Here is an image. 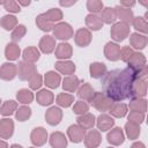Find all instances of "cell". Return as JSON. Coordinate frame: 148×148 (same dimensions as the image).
<instances>
[{
	"label": "cell",
	"instance_id": "603a6c76",
	"mask_svg": "<svg viewBox=\"0 0 148 148\" xmlns=\"http://www.w3.org/2000/svg\"><path fill=\"white\" fill-rule=\"evenodd\" d=\"M18 54H20V49H18L17 45H15V44H8L7 45V47H6V57L8 59H12V60L17 59Z\"/></svg>",
	"mask_w": 148,
	"mask_h": 148
},
{
	"label": "cell",
	"instance_id": "8992f818",
	"mask_svg": "<svg viewBox=\"0 0 148 148\" xmlns=\"http://www.w3.org/2000/svg\"><path fill=\"white\" fill-rule=\"evenodd\" d=\"M105 54L106 58L110 60H117L120 57V49L118 45L113 44V43H108L106 47H105Z\"/></svg>",
	"mask_w": 148,
	"mask_h": 148
},
{
	"label": "cell",
	"instance_id": "7402d4cb",
	"mask_svg": "<svg viewBox=\"0 0 148 148\" xmlns=\"http://www.w3.org/2000/svg\"><path fill=\"white\" fill-rule=\"evenodd\" d=\"M146 37L145 36H140L138 34H133L131 37V43L135 49H143L146 45Z\"/></svg>",
	"mask_w": 148,
	"mask_h": 148
},
{
	"label": "cell",
	"instance_id": "2e32d148",
	"mask_svg": "<svg viewBox=\"0 0 148 148\" xmlns=\"http://www.w3.org/2000/svg\"><path fill=\"white\" fill-rule=\"evenodd\" d=\"M54 47V40L51 36H45L40 40V49L45 53H50Z\"/></svg>",
	"mask_w": 148,
	"mask_h": 148
},
{
	"label": "cell",
	"instance_id": "ba28073f",
	"mask_svg": "<svg viewBox=\"0 0 148 148\" xmlns=\"http://www.w3.org/2000/svg\"><path fill=\"white\" fill-rule=\"evenodd\" d=\"M83 134H84V130H82L76 125H72L68 128V135L73 142H80L83 139Z\"/></svg>",
	"mask_w": 148,
	"mask_h": 148
},
{
	"label": "cell",
	"instance_id": "6da1fadb",
	"mask_svg": "<svg viewBox=\"0 0 148 148\" xmlns=\"http://www.w3.org/2000/svg\"><path fill=\"white\" fill-rule=\"evenodd\" d=\"M146 67L142 71H136L131 66L124 69H113L104 74L102 80V86L104 94L111 101H123L126 98H132L133 83L138 76L146 74Z\"/></svg>",
	"mask_w": 148,
	"mask_h": 148
},
{
	"label": "cell",
	"instance_id": "c3c4849f",
	"mask_svg": "<svg viewBox=\"0 0 148 148\" xmlns=\"http://www.w3.org/2000/svg\"><path fill=\"white\" fill-rule=\"evenodd\" d=\"M0 148H7V145L3 141H0Z\"/></svg>",
	"mask_w": 148,
	"mask_h": 148
},
{
	"label": "cell",
	"instance_id": "83f0119b",
	"mask_svg": "<svg viewBox=\"0 0 148 148\" xmlns=\"http://www.w3.org/2000/svg\"><path fill=\"white\" fill-rule=\"evenodd\" d=\"M17 98L21 103H30L34 98V95L28 90V89H22L17 94Z\"/></svg>",
	"mask_w": 148,
	"mask_h": 148
},
{
	"label": "cell",
	"instance_id": "d6986e66",
	"mask_svg": "<svg viewBox=\"0 0 148 148\" xmlns=\"http://www.w3.org/2000/svg\"><path fill=\"white\" fill-rule=\"evenodd\" d=\"M60 81V76L56 74L54 72H49L45 75V83L51 88H57Z\"/></svg>",
	"mask_w": 148,
	"mask_h": 148
},
{
	"label": "cell",
	"instance_id": "e575fe53",
	"mask_svg": "<svg viewBox=\"0 0 148 148\" xmlns=\"http://www.w3.org/2000/svg\"><path fill=\"white\" fill-rule=\"evenodd\" d=\"M31 114V110L29 108H25V106H22L18 109L17 113H16V117L20 121H24L27 118H29Z\"/></svg>",
	"mask_w": 148,
	"mask_h": 148
},
{
	"label": "cell",
	"instance_id": "f1b7e54d",
	"mask_svg": "<svg viewBox=\"0 0 148 148\" xmlns=\"http://www.w3.org/2000/svg\"><path fill=\"white\" fill-rule=\"evenodd\" d=\"M126 130H127V134L131 139H135L140 133V128L138 127V125L132 121L126 124Z\"/></svg>",
	"mask_w": 148,
	"mask_h": 148
},
{
	"label": "cell",
	"instance_id": "d6a6232c",
	"mask_svg": "<svg viewBox=\"0 0 148 148\" xmlns=\"http://www.w3.org/2000/svg\"><path fill=\"white\" fill-rule=\"evenodd\" d=\"M50 22H52V21H58V20H60L61 17H62V14H61V12L60 10H58V9H51V10H49L47 13H45V14H43Z\"/></svg>",
	"mask_w": 148,
	"mask_h": 148
},
{
	"label": "cell",
	"instance_id": "f6af8a7d",
	"mask_svg": "<svg viewBox=\"0 0 148 148\" xmlns=\"http://www.w3.org/2000/svg\"><path fill=\"white\" fill-rule=\"evenodd\" d=\"M128 119H130V121H132V123H141L142 121V119H143V114L141 113V114H139V112L138 111H133L130 116H128Z\"/></svg>",
	"mask_w": 148,
	"mask_h": 148
},
{
	"label": "cell",
	"instance_id": "7bdbcfd3",
	"mask_svg": "<svg viewBox=\"0 0 148 148\" xmlns=\"http://www.w3.org/2000/svg\"><path fill=\"white\" fill-rule=\"evenodd\" d=\"M3 5H5L6 10H8V12H14V13H16V12H20V10H21V9H20V6H18L17 2H15V1L3 2Z\"/></svg>",
	"mask_w": 148,
	"mask_h": 148
},
{
	"label": "cell",
	"instance_id": "bcb514c9",
	"mask_svg": "<svg viewBox=\"0 0 148 148\" xmlns=\"http://www.w3.org/2000/svg\"><path fill=\"white\" fill-rule=\"evenodd\" d=\"M133 51L127 46V47H125L123 51H121V53H120V56H121V59L123 60H125V61H128L130 60V58L133 56Z\"/></svg>",
	"mask_w": 148,
	"mask_h": 148
},
{
	"label": "cell",
	"instance_id": "7a4b0ae2",
	"mask_svg": "<svg viewBox=\"0 0 148 148\" xmlns=\"http://www.w3.org/2000/svg\"><path fill=\"white\" fill-rule=\"evenodd\" d=\"M128 34V27L126 23H117L111 30V35L116 40H123Z\"/></svg>",
	"mask_w": 148,
	"mask_h": 148
},
{
	"label": "cell",
	"instance_id": "74e56055",
	"mask_svg": "<svg viewBox=\"0 0 148 148\" xmlns=\"http://www.w3.org/2000/svg\"><path fill=\"white\" fill-rule=\"evenodd\" d=\"M133 23H134V27L138 30H141L143 32L147 31V22H146V20L143 17H136V18H134Z\"/></svg>",
	"mask_w": 148,
	"mask_h": 148
},
{
	"label": "cell",
	"instance_id": "d590c367",
	"mask_svg": "<svg viewBox=\"0 0 148 148\" xmlns=\"http://www.w3.org/2000/svg\"><path fill=\"white\" fill-rule=\"evenodd\" d=\"M79 96L81 98H86V99L91 101V98H92V90L90 89V87L88 84H86V86H83L79 90Z\"/></svg>",
	"mask_w": 148,
	"mask_h": 148
},
{
	"label": "cell",
	"instance_id": "836d02e7",
	"mask_svg": "<svg viewBox=\"0 0 148 148\" xmlns=\"http://www.w3.org/2000/svg\"><path fill=\"white\" fill-rule=\"evenodd\" d=\"M57 102H58V104H60L61 106H66V108H67V106H69V105L72 104L73 97H72L71 95H67V94H61V95L58 96Z\"/></svg>",
	"mask_w": 148,
	"mask_h": 148
},
{
	"label": "cell",
	"instance_id": "7dc6e473",
	"mask_svg": "<svg viewBox=\"0 0 148 148\" xmlns=\"http://www.w3.org/2000/svg\"><path fill=\"white\" fill-rule=\"evenodd\" d=\"M132 148H145V146L141 143V142H138V143H134L132 146Z\"/></svg>",
	"mask_w": 148,
	"mask_h": 148
},
{
	"label": "cell",
	"instance_id": "8fae6325",
	"mask_svg": "<svg viewBox=\"0 0 148 148\" xmlns=\"http://www.w3.org/2000/svg\"><path fill=\"white\" fill-rule=\"evenodd\" d=\"M51 146L53 148H65L67 146L66 138L61 133H53L51 135Z\"/></svg>",
	"mask_w": 148,
	"mask_h": 148
},
{
	"label": "cell",
	"instance_id": "484cf974",
	"mask_svg": "<svg viewBox=\"0 0 148 148\" xmlns=\"http://www.w3.org/2000/svg\"><path fill=\"white\" fill-rule=\"evenodd\" d=\"M79 84V80L75 76H69L67 79H65L64 81V89L68 90V91H74L76 89Z\"/></svg>",
	"mask_w": 148,
	"mask_h": 148
},
{
	"label": "cell",
	"instance_id": "681fc988",
	"mask_svg": "<svg viewBox=\"0 0 148 148\" xmlns=\"http://www.w3.org/2000/svg\"><path fill=\"white\" fill-rule=\"evenodd\" d=\"M12 148H22L21 146H18V145H13L12 146Z\"/></svg>",
	"mask_w": 148,
	"mask_h": 148
},
{
	"label": "cell",
	"instance_id": "277c9868",
	"mask_svg": "<svg viewBox=\"0 0 148 148\" xmlns=\"http://www.w3.org/2000/svg\"><path fill=\"white\" fill-rule=\"evenodd\" d=\"M46 119H47V123L51 124V125H57L59 124L60 119H61V111L58 109V108H51L46 114H45Z\"/></svg>",
	"mask_w": 148,
	"mask_h": 148
},
{
	"label": "cell",
	"instance_id": "8d00e7d4",
	"mask_svg": "<svg viewBox=\"0 0 148 148\" xmlns=\"http://www.w3.org/2000/svg\"><path fill=\"white\" fill-rule=\"evenodd\" d=\"M116 12L112 9V8H105L104 9V13H103V18L106 23H111L116 20Z\"/></svg>",
	"mask_w": 148,
	"mask_h": 148
},
{
	"label": "cell",
	"instance_id": "60d3db41",
	"mask_svg": "<svg viewBox=\"0 0 148 148\" xmlns=\"http://www.w3.org/2000/svg\"><path fill=\"white\" fill-rule=\"evenodd\" d=\"M87 6H88V9H89L90 12L97 13V12H99V10L102 9L103 3H102L101 1H88Z\"/></svg>",
	"mask_w": 148,
	"mask_h": 148
},
{
	"label": "cell",
	"instance_id": "9c48e42d",
	"mask_svg": "<svg viewBox=\"0 0 148 148\" xmlns=\"http://www.w3.org/2000/svg\"><path fill=\"white\" fill-rule=\"evenodd\" d=\"M46 140V132L44 128L42 127H38V128H35V131L32 132L31 134V141L35 143V145H43Z\"/></svg>",
	"mask_w": 148,
	"mask_h": 148
},
{
	"label": "cell",
	"instance_id": "e0dca14e",
	"mask_svg": "<svg viewBox=\"0 0 148 148\" xmlns=\"http://www.w3.org/2000/svg\"><path fill=\"white\" fill-rule=\"evenodd\" d=\"M94 120H95V117L92 114H89V113L77 118V123L83 127V130L84 128H91L94 126V123H95Z\"/></svg>",
	"mask_w": 148,
	"mask_h": 148
},
{
	"label": "cell",
	"instance_id": "cb8c5ba5",
	"mask_svg": "<svg viewBox=\"0 0 148 148\" xmlns=\"http://www.w3.org/2000/svg\"><path fill=\"white\" fill-rule=\"evenodd\" d=\"M110 112L116 117H124L126 114V105L125 104H113L110 108Z\"/></svg>",
	"mask_w": 148,
	"mask_h": 148
},
{
	"label": "cell",
	"instance_id": "ab89813d",
	"mask_svg": "<svg viewBox=\"0 0 148 148\" xmlns=\"http://www.w3.org/2000/svg\"><path fill=\"white\" fill-rule=\"evenodd\" d=\"M24 32H25V28H24V25H18V27L16 28V30L13 32V35H12V39H13V40H20V39L22 38V36L24 35Z\"/></svg>",
	"mask_w": 148,
	"mask_h": 148
},
{
	"label": "cell",
	"instance_id": "4316f807",
	"mask_svg": "<svg viewBox=\"0 0 148 148\" xmlns=\"http://www.w3.org/2000/svg\"><path fill=\"white\" fill-rule=\"evenodd\" d=\"M87 24L90 27V29L98 30L102 25V21L99 20V17H97L95 15H88L87 16Z\"/></svg>",
	"mask_w": 148,
	"mask_h": 148
},
{
	"label": "cell",
	"instance_id": "ac0fdd59",
	"mask_svg": "<svg viewBox=\"0 0 148 148\" xmlns=\"http://www.w3.org/2000/svg\"><path fill=\"white\" fill-rule=\"evenodd\" d=\"M95 139H101L98 132L96 131H90L88 134H87V138H86V145L87 147L91 148V147H96L101 140H95Z\"/></svg>",
	"mask_w": 148,
	"mask_h": 148
},
{
	"label": "cell",
	"instance_id": "ffe728a7",
	"mask_svg": "<svg viewBox=\"0 0 148 148\" xmlns=\"http://www.w3.org/2000/svg\"><path fill=\"white\" fill-rule=\"evenodd\" d=\"M84 37H86V38H90V34H89V31L86 30V29H81V30H79V31L76 32V37H75L76 43H77L79 45H81V46H86V45L89 43V40L84 39Z\"/></svg>",
	"mask_w": 148,
	"mask_h": 148
},
{
	"label": "cell",
	"instance_id": "5b68a950",
	"mask_svg": "<svg viewBox=\"0 0 148 148\" xmlns=\"http://www.w3.org/2000/svg\"><path fill=\"white\" fill-rule=\"evenodd\" d=\"M13 121L10 119H2L0 121V136L8 138L13 134Z\"/></svg>",
	"mask_w": 148,
	"mask_h": 148
},
{
	"label": "cell",
	"instance_id": "30bf717a",
	"mask_svg": "<svg viewBox=\"0 0 148 148\" xmlns=\"http://www.w3.org/2000/svg\"><path fill=\"white\" fill-rule=\"evenodd\" d=\"M108 140H109V142H111L113 145L123 143V141H124V134H123L121 130L119 127H116L113 131H111L108 134Z\"/></svg>",
	"mask_w": 148,
	"mask_h": 148
},
{
	"label": "cell",
	"instance_id": "1f68e13d",
	"mask_svg": "<svg viewBox=\"0 0 148 148\" xmlns=\"http://www.w3.org/2000/svg\"><path fill=\"white\" fill-rule=\"evenodd\" d=\"M15 108H16V103H15L14 101H8V102H6V103L2 105L0 112H1L2 114H5V116H8V114H12V113H13V111H14Z\"/></svg>",
	"mask_w": 148,
	"mask_h": 148
},
{
	"label": "cell",
	"instance_id": "7c38bea8",
	"mask_svg": "<svg viewBox=\"0 0 148 148\" xmlns=\"http://www.w3.org/2000/svg\"><path fill=\"white\" fill-rule=\"evenodd\" d=\"M105 72H106V67H105L104 64L94 62V64H91V66H90V75H91L92 77H95V79L103 76V75L105 74Z\"/></svg>",
	"mask_w": 148,
	"mask_h": 148
},
{
	"label": "cell",
	"instance_id": "52a82bcc",
	"mask_svg": "<svg viewBox=\"0 0 148 148\" xmlns=\"http://www.w3.org/2000/svg\"><path fill=\"white\" fill-rule=\"evenodd\" d=\"M15 73H16V67L14 64H3V66L1 67L0 69V75L2 79L5 80H10L15 76Z\"/></svg>",
	"mask_w": 148,
	"mask_h": 148
},
{
	"label": "cell",
	"instance_id": "ee69618b",
	"mask_svg": "<svg viewBox=\"0 0 148 148\" xmlns=\"http://www.w3.org/2000/svg\"><path fill=\"white\" fill-rule=\"evenodd\" d=\"M40 84H42V77L37 74H34V79H31L30 81V87L32 89H37L40 87Z\"/></svg>",
	"mask_w": 148,
	"mask_h": 148
},
{
	"label": "cell",
	"instance_id": "f546056e",
	"mask_svg": "<svg viewBox=\"0 0 148 148\" xmlns=\"http://www.w3.org/2000/svg\"><path fill=\"white\" fill-rule=\"evenodd\" d=\"M1 24L6 30H10L15 24H16V18L12 15H6L1 20Z\"/></svg>",
	"mask_w": 148,
	"mask_h": 148
},
{
	"label": "cell",
	"instance_id": "5bb4252c",
	"mask_svg": "<svg viewBox=\"0 0 148 148\" xmlns=\"http://www.w3.org/2000/svg\"><path fill=\"white\" fill-rule=\"evenodd\" d=\"M30 71L31 72H35V67L34 65H30V64H25V62H20V77L22 80H27L28 77L31 76L30 74Z\"/></svg>",
	"mask_w": 148,
	"mask_h": 148
},
{
	"label": "cell",
	"instance_id": "4dcf8cb0",
	"mask_svg": "<svg viewBox=\"0 0 148 148\" xmlns=\"http://www.w3.org/2000/svg\"><path fill=\"white\" fill-rule=\"evenodd\" d=\"M23 57H24V59H27V60L35 61V60H37V59L39 58V53H38V51H37L35 47H29V49L24 50Z\"/></svg>",
	"mask_w": 148,
	"mask_h": 148
},
{
	"label": "cell",
	"instance_id": "44dd1931",
	"mask_svg": "<svg viewBox=\"0 0 148 148\" xmlns=\"http://www.w3.org/2000/svg\"><path fill=\"white\" fill-rule=\"evenodd\" d=\"M56 53H57L58 58H68V57H71V53H72L71 45L69 44H59Z\"/></svg>",
	"mask_w": 148,
	"mask_h": 148
},
{
	"label": "cell",
	"instance_id": "4fadbf2b",
	"mask_svg": "<svg viewBox=\"0 0 148 148\" xmlns=\"http://www.w3.org/2000/svg\"><path fill=\"white\" fill-rule=\"evenodd\" d=\"M113 119L112 118H110L109 116H106V114H102V116H99V118H98V121H97V126H98V128L101 130V131H108L112 125H113Z\"/></svg>",
	"mask_w": 148,
	"mask_h": 148
},
{
	"label": "cell",
	"instance_id": "d4e9b609",
	"mask_svg": "<svg viewBox=\"0 0 148 148\" xmlns=\"http://www.w3.org/2000/svg\"><path fill=\"white\" fill-rule=\"evenodd\" d=\"M56 67L57 69H59L60 72L62 73H67V74H71L75 71V66L73 62H57L56 64Z\"/></svg>",
	"mask_w": 148,
	"mask_h": 148
},
{
	"label": "cell",
	"instance_id": "9a60e30c",
	"mask_svg": "<svg viewBox=\"0 0 148 148\" xmlns=\"http://www.w3.org/2000/svg\"><path fill=\"white\" fill-rule=\"evenodd\" d=\"M37 99L40 105H49L53 101V95L47 90H42L37 95Z\"/></svg>",
	"mask_w": 148,
	"mask_h": 148
},
{
	"label": "cell",
	"instance_id": "3957f363",
	"mask_svg": "<svg viewBox=\"0 0 148 148\" xmlns=\"http://www.w3.org/2000/svg\"><path fill=\"white\" fill-rule=\"evenodd\" d=\"M72 29L67 23H59L54 27V35L60 39H68L72 36Z\"/></svg>",
	"mask_w": 148,
	"mask_h": 148
},
{
	"label": "cell",
	"instance_id": "f35d334b",
	"mask_svg": "<svg viewBox=\"0 0 148 148\" xmlns=\"http://www.w3.org/2000/svg\"><path fill=\"white\" fill-rule=\"evenodd\" d=\"M73 111H74V113H77V114H80V113H86L87 111H88V105L84 103V102H77L75 105H74V108H73Z\"/></svg>",
	"mask_w": 148,
	"mask_h": 148
},
{
	"label": "cell",
	"instance_id": "b9f144b4",
	"mask_svg": "<svg viewBox=\"0 0 148 148\" xmlns=\"http://www.w3.org/2000/svg\"><path fill=\"white\" fill-rule=\"evenodd\" d=\"M117 8L120 9L119 16H120L124 21H131V20H132V12H131L128 8H119V7H117Z\"/></svg>",
	"mask_w": 148,
	"mask_h": 148
}]
</instances>
